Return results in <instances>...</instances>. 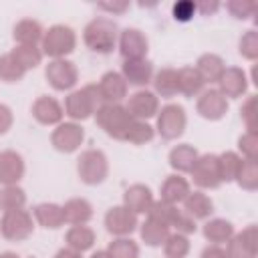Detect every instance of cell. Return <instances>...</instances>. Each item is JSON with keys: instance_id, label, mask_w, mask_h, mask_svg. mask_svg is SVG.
<instances>
[{"instance_id": "f907efd6", "label": "cell", "mask_w": 258, "mask_h": 258, "mask_svg": "<svg viewBox=\"0 0 258 258\" xmlns=\"http://www.w3.org/2000/svg\"><path fill=\"white\" fill-rule=\"evenodd\" d=\"M54 258H81V252H77V250L64 246V248H60V250L54 254Z\"/></svg>"}, {"instance_id": "44dd1931", "label": "cell", "mask_w": 258, "mask_h": 258, "mask_svg": "<svg viewBox=\"0 0 258 258\" xmlns=\"http://www.w3.org/2000/svg\"><path fill=\"white\" fill-rule=\"evenodd\" d=\"M121 77L127 85L133 87H145L153 79V64L147 58L141 60H125L121 67Z\"/></svg>"}, {"instance_id": "e0dca14e", "label": "cell", "mask_w": 258, "mask_h": 258, "mask_svg": "<svg viewBox=\"0 0 258 258\" xmlns=\"http://www.w3.org/2000/svg\"><path fill=\"white\" fill-rule=\"evenodd\" d=\"M24 175V159L20 153L6 149L0 151V183L4 185H18Z\"/></svg>"}, {"instance_id": "2e32d148", "label": "cell", "mask_w": 258, "mask_h": 258, "mask_svg": "<svg viewBox=\"0 0 258 258\" xmlns=\"http://www.w3.org/2000/svg\"><path fill=\"white\" fill-rule=\"evenodd\" d=\"M218 85H220L218 91L226 99H238L248 91V77L240 67H226Z\"/></svg>"}, {"instance_id": "e575fe53", "label": "cell", "mask_w": 258, "mask_h": 258, "mask_svg": "<svg viewBox=\"0 0 258 258\" xmlns=\"http://www.w3.org/2000/svg\"><path fill=\"white\" fill-rule=\"evenodd\" d=\"M234 181H238V185L246 191L258 189V163L250 161V159H242Z\"/></svg>"}, {"instance_id": "5bb4252c", "label": "cell", "mask_w": 258, "mask_h": 258, "mask_svg": "<svg viewBox=\"0 0 258 258\" xmlns=\"http://www.w3.org/2000/svg\"><path fill=\"white\" fill-rule=\"evenodd\" d=\"M125 109H127V113L133 119L147 121V119H151V117L157 115V111H159V99H157L155 93H151L147 89H141V91H137V93H133L129 97Z\"/></svg>"}, {"instance_id": "9a60e30c", "label": "cell", "mask_w": 258, "mask_h": 258, "mask_svg": "<svg viewBox=\"0 0 258 258\" xmlns=\"http://www.w3.org/2000/svg\"><path fill=\"white\" fill-rule=\"evenodd\" d=\"M196 111L200 113V117H204L208 121H220L228 113V99L218 89L202 91V95L198 97V103H196Z\"/></svg>"}, {"instance_id": "d6986e66", "label": "cell", "mask_w": 258, "mask_h": 258, "mask_svg": "<svg viewBox=\"0 0 258 258\" xmlns=\"http://www.w3.org/2000/svg\"><path fill=\"white\" fill-rule=\"evenodd\" d=\"M153 202H155V200H153L151 189H149L147 185H143V183H133V185H129V187L125 189V194H123V206H125L127 210H131L135 216L147 214V212L151 210Z\"/></svg>"}, {"instance_id": "d4e9b609", "label": "cell", "mask_w": 258, "mask_h": 258, "mask_svg": "<svg viewBox=\"0 0 258 258\" xmlns=\"http://www.w3.org/2000/svg\"><path fill=\"white\" fill-rule=\"evenodd\" d=\"M62 214H64V222L73 226H85L93 218V206L85 198H71L69 202H64Z\"/></svg>"}, {"instance_id": "83f0119b", "label": "cell", "mask_w": 258, "mask_h": 258, "mask_svg": "<svg viewBox=\"0 0 258 258\" xmlns=\"http://www.w3.org/2000/svg\"><path fill=\"white\" fill-rule=\"evenodd\" d=\"M198 157H200V153L194 145L181 143V145H175L169 151V165L179 173H189Z\"/></svg>"}, {"instance_id": "681fc988", "label": "cell", "mask_w": 258, "mask_h": 258, "mask_svg": "<svg viewBox=\"0 0 258 258\" xmlns=\"http://www.w3.org/2000/svg\"><path fill=\"white\" fill-rule=\"evenodd\" d=\"M200 258H228V256H226V250H222L220 246L212 244V246H206L202 250V256Z\"/></svg>"}, {"instance_id": "f5cc1de1", "label": "cell", "mask_w": 258, "mask_h": 258, "mask_svg": "<svg viewBox=\"0 0 258 258\" xmlns=\"http://www.w3.org/2000/svg\"><path fill=\"white\" fill-rule=\"evenodd\" d=\"M91 258H109V254H107L105 250H97V252H95Z\"/></svg>"}, {"instance_id": "d590c367", "label": "cell", "mask_w": 258, "mask_h": 258, "mask_svg": "<svg viewBox=\"0 0 258 258\" xmlns=\"http://www.w3.org/2000/svg\"><path fill=\"white\" fill-rule=\"evenodd\" d=\"M26 204V194L18 185H4L0 189V210L10 212V210H22Z\"/></svg>"}, {"instance_id": "bcb514c9", "label": "cell", "mask_w": 258, "mask_h": 258, "mask_svg": "<svg viewBox=\"0 0 258 258\" xmlns=\"http://www.w3.org/2000/svg\"><path fill=\"white\" fill-rule=\"evenodd\" d=\"M196 4L194 2H189V0H183V2H177V4H173V18L175 20H179V22H187V20H191L194 18V14H196Z\"/></svg>"}, {"instance_id": "7dc6e473", "label": "cell", "mask_w": 258, "mask_h": 258, "mask_svg": "<svg viewBox=\"0 0 258 258\" xmlns=\"http://www.w3.org/2000/svg\"><path fill=\"white\" fill-rule=\"evenodd\" d=\"M12 121H14V117H12V109H10L8 105L0 103V135L8 133V129L12 127Z\"/></svg>"}, {"instance_id": "836d02e7", "label": "cell", "mask_w": 258, "mask_h": 258, "mask_svg": "<svg viewBox=\"0 0 258 258\" xmlns=\"http://www.w3.org/2000/svg\"><path fill=\"white\" fill-rule=\"evenodd\" d=\"M12 58L24 69V71H30V69H36L42 60V50L38 46H22V44H16L12 50H10Z\"/></svg>"}, {"instance_id": "60d3db41", "label": "cell", "mask_w": 258, "mask_h": 258, "mask_svg": "<svg viewBox=\"0 0 258 258\" xmlns=\"http://www.w3.org/2000/svg\"><path fill=\"white\" fill-rule=\"evenodd\" d=\"M24 75H26V71L12 58L10 52L0 54V81H4V83H18Z\"/></svg>"}, {"instance_id": "ba28073f", "label": "cell", "mask_w": 258, "mask_h": 258, "mask_svg": "<svg viewBox=\"0 0 258 258\" xmlns=\"http://www.w3.org/2000/svg\"><path fill=\"white\" fill-rule=\"evenodd\" d=\"M189 173H191L194 183L202 189H216L222 185L220 163H218V155H214V153L200 155Z\"/></svg>"}, {"instance_id": "277c9868", "label": "cell", "mask_w": 258, "mask_h": 258, "mask_svg": "<svg viewBox=\"0 0 258 258\" xmlns=\"http://www.w3.org/2000/svg\"><path fill=\"white\" fill-rule=\"evenodd\" d=\"M75 46H77V34L71 26H64V24H54L48 30H44L40 40L42 54L50 56L52 60L64 58L75 50Z\"/></svg>"}, {"instance_id": "f6af8a7d", "label": "cell", "mask_w": 258, "mask_h": 258, "mask_svg": "<svg viewBox=\"0 0 258 258\" xmlns=\"http://www.w3.org/2000/svg\"><path fill=\"white\" fill-rule=\"evenodd\" d=\"M240 115H242V121H244L246 129L252 131V133H256V95H250L242 103Z\"/></svg>"}, {"instance_id": "816d5d0a", "label": "cell", "mask_w": 258, "mask_h": 258, "mask_svg": "<svg viewBox=\"0 0 258 258\" xmlns=\"http://www.w3.org/2000/svg\"><path fill=\"white\" fill-rule=\"evenodd\" d=\"M196 8L200 10V12H204V14H210V12H214L216 8H218V4L214 2V4H196Z\"/></svg>"}, {"instance_id": "db71d44e", "label": "cell", "mask_w": 258, "mask_h": 258, "mask_svg": "<svg viewBox=\"0 0 258 258\" xmlns=\"http://www.w3.org/2000/svg\"><path fill=\"white\" fill-rule=\"evenodd\" d=\"M0 258H20L18 254H14V252H2L0 254Z\"/></svg>"}, {"instance_id": "ac0fdd59", "label": "cell", "mask_w": 258, "mask_h": 258, "mask_svg": "<svg viewBox=\"0 0 258 258\" xmlns=\"http://www.w3.org/2000/svg\"><path fill=\"white\" fill-rule=\"evenodd\" d=\"M99 93L103 103H121L127 97V83L117 71H107L99 81Z\"/></svg>"}, {"instance_id": "ffe728a7", "label": "cell", "mask_w": 258, "mask_h": 258, "mask_svg": "<svg viewBox=\"0 0 258 258\" xmlns=\"http://www.w3.org/2000/svg\"><path fill=\"white\" fill-rule=\"evenodd\" d=\"M62 107L56 99L42 95L32 103V117L40 123V125H58L62 121Z\"/></svg>"}, {"instance_id": "f1b7e54d", "label": "cell", "mask_w": 258, "mask_h": 258, "mask_svg": "<svg viewBox=\"0 0 258 258\" xmlns=\"http://www.w3.org/2000/svg\"><path fill=\"white\" fill-rule=\"evenodd\" d=\"M196 69H198V73L202 75V79L206 83H218L222 79L224 71H226V64H224L222 56H218L214 52H206L198 58Z\"/></svg>"}, {"instance_id": "4dcf8cb0", "label": "cell", "mask_w": 258, "mask_h": 258, "mask_svg": "<svg viewBox=\"0 0 258 258\" xmlns=\"http://www.w3.org/2000/svg\"><path fill=\"white\" fill-rule=\"evenodd\" d=\"M234 234L236 232H234L232 222H228L224 218H214V220H208L204 224V236H206V240L212 242V244H216V246L228 242Z\"/></svg>"}, {"instance_id": "1f68e13d", "label": "cell", "mask_w": 258, "mask_h": 258, "mask_svg": "<svg viewBox=\"0 0 258 258\" xmlns=\"http://www.w3.org/2000/svg\"><path fill=\"white\" fill-rule=\"evenodd\" d=\"M151 83H153L155 93L161 95V97H165V99L175 97V95L179 93V91H177V71H175V69L165 67V69L157 71V73L153 75Z\"/></svg>"}, {"instance_id": "c3c4849f", "label": "cell", "mask_w": 258, "mask_h": 258, "mask_svg": "<svg viewBox=\"0 0 258 258\" xmlns=\"http://www.w3.org/2000/svg\"><path fill=\"white\" fill-rule=\"evenodd\" d=\"M97 6H99L101 10L111 12V14H121V12H125V10L129 8V2H125V0H117V2H99Z\"/></svg>"}, {"instance_id": "5b68a950", "label": "cell", "mask_w": 258, "mask_h": 258, "mask_svg": "<svg viewBox=\"0 0 258 258\" xmlns=\"http://www.w3.org/2000/svg\"><path fill=\"white\" fill-rule=\"evenodd\" d=\"M77 173L83 183L99 185L109 175V161L99 149H85L77 159Z\"/></svg>"}, {"instance_id": "8d00e7d4", "label": "cell", "mask_w": 258, "mask_h": 258, "mask_svg": "<svg viewBox=\"0 0 258 258\" xmlns=\"http://www.w3.org/2000/svg\"><path fill=\"white\" fill-rule=\"evenodd\" d=\"M105 252L109 258H139V246L131 238H115Z\"/></svg>"}, {"instance_id": "4316f807", "label": "cell", "mask_w": 258, "mask_h": 258, "mask_svg": "<svg viewBox=\"0 0 258 258\" xmlns=\"http://www.w3.org/2000/svg\"><path fill=\"white\" fill-rule=\"evenodd\" d=\"M139 234H141V240L147 246H161L169 238L171 228L167 224H163L161 220H157L153 216H147V220L139 228Z\"/></svg>"}, {"instance_id": "7c38bea8", "label": "cell", "mask_w": 258, "mask_h": 258, "mask_svg": "<svg viewBox=\"0 0 258 258\" xmlns=\"http://www.w3.org/2000/svg\"><path fill=\"white\" fill-rule=\"evenodd\" d=\"M137 216L125 206H115L105 214V228L115 238H127L137 228Z\"/></svg>"}, {"instance_id": "603a6c76", "label": "cell", "mask_w": 258, "mask_h": 258, "mask_svg": "<svg viewBox=\"0 0 258 258\" xmlns=\"http://www.w3.org/2000/svg\"><path fill=\"white\" fill-rule=\"evenodd\" d=\"M42 26L38 20H32V18H22L20 22H16L14 26V40L16 44H22V46H38V42L42 40Z\"/></svg>"}, {"instance_id": "ab89813d", "label": "cell", "mask_w": 258, "mask_h": 258, "mask_svg": "<svg viewBox=\"0 0 258 258\" xmlns=\"http://www.w3.org/2000/svg\"><path fill=\"white\" fill-rule=\"evenodd\" d=\"M242 157L236 151H224L222 155H218V163H220V175H222V183H230L236 179L238 167H240Z\"/></svg>"}, {"instance_id": "7402d4cb", "label": "cell", "mask_w": 258, "mask_h": 258, "mask_svg": "<svg viewBox=\"0 0 258 258\" xmlns=\"http://www.w3.org/2000/svg\"><path fill=\"white\" fill-rule=\"evenodd\" d=\"M189 191H191V189H189V181H187L185 177L177 175V173L167 175L165 181H163L161 187H159L161 202H165V204H173V206L181 204V202L187 198Z\"/></svg>"}, {"instance_id": "ee69618b", "label": "cell", "mask_w": 258, "mask_h": 258, "mask_svg": "<svg viewBox=\"0 0 258 258\" xmlns=\"http://www.w3.org/2000/svg\"><path fill=\"white\" fill-rule=\"evenodd\" d=\"M228 12L234 16V18H240V20H246L250 16H254L256 12V4L250 2V0H232L226 4Z\"/></svg>"}, {"instance_id": "30bf717a", "label": "cell", "mask_w": 258, "mask_h": 258, "mask_svg": "<svg viewBox=\"0 0 258 258\" xmlns=\"http://www.w3.org/2000/svg\"><path fill=\"white\" fill-rule=\"evenodd\" d=\"M85 139V131L79 123L75 121H69V123H58L56 129L52 131L50 135V143L56 151L60 153H73L81 147Z\"/></svg>"}, {"instance_id": "4fadbf2b", "label": "cell", "mask_w": 258, "mask_h": 258, "mask_svg": "<svg viewBox=\"0 0 258 258\" xmlns=\"http://www.w3.org/2000/svg\"><path fill=\"white\" fill-rule=\"evenodd\" d=\"M119 52L123 60H141L149 50L147 36L137 28H125L119 32Z\"/></svg>"}, {"instance_id": "3957f363", "label": "cell", "mask_w": 258, "mask_h": 258, "mask_svg": "<svg viewBox=\"0 0 258 258\" xmlns=\"http://www.w3.org/2000/svg\"><path fill=\"white\" fill-rule=\"evenodd\" d=\"M103 105L101 93L97 85H85L79 91H73L67 101H64V113L77 123V121H85L89 119L93 113H97V109Z\"/></svg>"}, {"instance_id": "d6a6232c", "label": "cell", "mask_w": 258, "mask_h": 258, "mask_svg": "<svg viewBox=\"0 0 258 258\" xmlns=\"http://www.w3.org/2000/svg\"><path fill=\"white\" fill-rule=\"evenodd\" d=\"M64 240H67V246L69 248H73V250H77V252L83 254V252H87V250L93 248V244H95V232L89 226H71L69 232H67V236H64Z\"/></svg>"}, {"instance_id": "cb8c5ba5", "label": "cell", "mask_w": 258, "mask_h": 258, "mask_svg": "<svg viewBox=\"0 0 258 258\" xmlns=\"http://www.w3.org/2000/svg\"><path fill=\"white\" fill-rule=\"evenodd\" d=\"M181 204H183V212L191 220H206L214 212V202L204 191H189Z\"/></svg>"}, {"instance_id": "8fae6325", "label": "cell", "mask_w": 258, "mask_h": 258, "mask_svg": "<svg viewBox=\"0 0 258 258\" xmlns=\"http://www.w3.org/2000/svg\"><path fill=\"white\" fill-rule=\"evenodd\" d=\"M258 254V230L254 224L246 226L242 232L228 240V258H256Z\"/></svg>"}, {"instance_id": "f35d334b", "label": "cell", "mask_w": 258, "mask_h": 258, "mask_svg": "<svg viewBox=\"0 0 258 258\" xmlns=\"http://www.w3.org/2000/svg\"><path fill=\"white\" fill-rule=\"evenodd\" d=\"M153 135H155V129H153L147 121H137V119H133V123H131L129 129H127L125 141L133 143V145H143V143L151 141Z\"/></svg>"}, {"instance_id": "6da1fadb", "label": "cell", "mask_w": 258, "mask_h": 258, "mask_svg": "<svg viewBox=\"0 0 258 258\" xmlns=\"http://www.w3.org/2000/svg\"><path fill=\"white\" fill-rule=\"evenodd\" d=\"M83 40L85 44L93 50V52H99V54H109L117 40H119V28L117 24L111 20V18H105V16H99V18H93L85 30H83Z\"/></svg>"}, {"instance_id": "b9f144b4", "label": "cell", "mask_w": 258, "mask_h": 258, "mask_svg": "<svg viewBox=\"0 0 258 258\" xmlns=\"http://www.w3.org/2000/svg\"><path fill=\"white\" fill-rule=\"evenodd\" d=\"M238 46H240L238 50H240V54H242L244 58H248V60H256V58H258V32H256L254 28L246 30V32L242 34Z\"/></svg>"}, {"instance_id": "7a4b0ae2", "label": "cell", "mask_w": 258, "mask_h": 258, "mask_svg": "<svg viewBox=\"0 0 258 258\" xmlns=\"http://www.w3.org/2000/svg\"><path fill=\"white\" fill-rule=\"evenodd\" d=\"M97 125L113 139L125 141L127 129L133 123V117L127 113V109L121 103H103L95 113Z\"/></svg>"}, {"instance_id": "9c48e42d", "label": "cell", "mask_w": 258, "mask_h": 258, "mask_svg": "<svg viewBox=\"0 0 258 258\" xmlns=\"http://www.w3.org/2000/svg\"><path fill=\"white\" fill-rule=\"evenodd\" d=\"M44 77H46L48 85L54 91H69V89H73L77 85L79 73H77L75 62H71L67 58H56V60H50L46 64Z\"/></svg>"}, {"instance_id": "f546056e", "label": "cell", "mask_w": 258, "mask_h": 258, "mask_svg": "<svg viewBox=\"0 0 258 258\" xmlns=\"http://www.w3.org/2000/svg\"><path fill=\"white\" fill-rule=\"evenodd\" d=\"M206 81L198 73L196 67H183L177 71V91L183 93L185 97H196L204 91Z\"/></svg>"}, {"instance_id": "52a82bcc", "label": "cell", "mask_w": 258, "mask_h": 258, "mask_svg": "<svg viewBox=\"0 0 258 258\" xmlns=\"http://www.w3.org/2000/svg\"><path fill=\"white\" fill-rule=\"evenodd\" d=\"M34 230V222H32V216L22 208V210H10V212H4L2 220H0V234L6 238V240H12V242H20V240H26Z\"/></svg>"}, {"instance_id": "7bdbcfd3", "label": "cell", "mask_w": 258, "mask_h": 258, "mask_svg": "<svg viewBox=\"0 0 258 258\" xmlns=\"http://www.w3.org/2000/svg\"><path fill=\"white\" fill-rule=\"evenodd\" d=\"M238 149L242 151V159L258 161V137L252 131H246L238 139Z\"/></svg>"}, {"instance_id": "484cf974", "label": "cell", "mask_w": 258, "mask_h": 258, "mask_svg": "<svg viewBox=\"0 0 258 258\" xmlns=\"http://www.w3.org/2000/svg\"><path fill=\"white\" fill-rule=\"evenodd\" d=\"M34 214V220L46 228V230H56L64 224V214H62V206L58 204H52V202H44V204H38L34 206L32 210Z\"/></svg>"}, {"instance_id": "74e56055", "label": "cell", "mask_w": 258, "mask_h": 258, "mask_svg": "<svg viewBox=\"0 0 258 258\" xmlns=\"http://www.w3.org/2000/svg\"><path fill=\"white\" fill-rule=\"evenodd\" d=\"M165 258H185L189 254V240L185 234H169V238L163 242Z\"/></svg>"}, {"instance_id": "8992f818", "label": "cell", "mask_w": 258, "mask_h": 258, "mask_svg": "<svg viewBox=\"0 0 258 258\" xmlns=\"http://www.w3.org/2000/svg\"><path fill=\"white\" fill-rule=\"evenodd\" d=\"M185 123H187V117H185L183 107L169 103V105L161 107V111H157V127L155 129L165 141H173L183 133Z\"/></svg>"}]
</instances>
